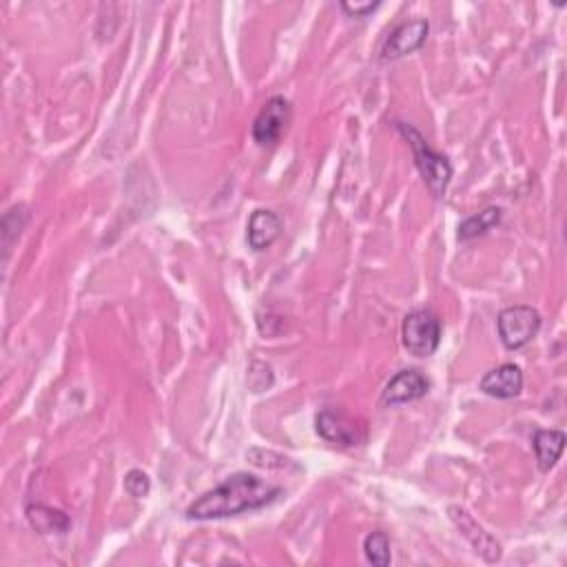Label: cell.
I'll return each instance as SVG.
<instances>
[{"instance_id": "cell-10", "label": "cell", "mask_w": 567, "mask_h": 567, "mask_svg": "<svg viewBox=\"0 0 567 567\" xmlns=\"http://www.w3.org/2000/svg\"><path fill=\"white\" fill-rule=\"evenodd\" d=\"M284 231L282 215L273 209H257L251 213L249 226H246V242L253 251H266L277 242Z\"/></svg>"}, {"instance_id": "cell-7", "label": "cell", "mask_w": 567, "mask_h": 567, "mask_svg": "<svg viewBox=\"0 0 567 567\" xmlns=\"http://www.w3.org/2000/svg\"><path fill=\"white\" fill-rule=\"evenodd\" d=\"M428 34H430V23L426 18L404 20V23H399L393 32L384 38V43H381L377 54L381 60L404 58L412 54V51L424 47Z\"/></svg>"}, {"instance_id": "cell-11", "label": "cell", "mask_w": 567, "mask_h": 567, "mask_svg": "<svg viewBox=\"0 0 567 567\" xmlns=\"http://www.w3.org/2000/svg\"><path fill=\"white\" fill-rule=\"evenodd\" d=\"M479 388L494 399L519 397L523 390V370L517 364H501L481 377Z\"/></svg>"}, {"instance_id": "cell-8", "label": "cell", "mask_w": 567, "mask_h": 567, "mask_svg": "<svg viewBox=\"0 0 567 567\" xmlns=\"http://www.w3.org/2000/svg\"><path fill=\"white\" fill-rule=\"evenodd\" d=\"M448 517L457 525V530L461 532L463 539L472 545L474 552H477L481 559H486L488 563L501 561L503 550L499 541L494 539L490 532H486V528H483V525L474 519L466 508H461V505H450Z\"/></svg>"}, {"instance_id": "cell-5", "label": "cell", "mask_w": 567, "mask_h": 567, "mask_svg": "<svg viewBox=\"0 0 567 567\" xmlns=\"http://www.w3.org/2000/svg\"><path fill=\"white\" fill-rule=\"evenodd\" d=\"M291 118H293V107L291 102H288V98L284 96L268 98L262 105L260 113L255 116L251 127V136L255 144H260V147H275V144L282 140L288 125H291Z\"/></svg>"}, {"instance_id": "cell-14", "label": "cell", "mask_w": 567, "mask_h": 567, "mask_svg": "<svg viewBox=\"0 0 567 567\" xmlns=\"http://www.w3.org/2000/svg\"><path fill=\"white\" fill-rule=\"evenodd\" d=\"M501 218H503V209H499V206H488V209H483L481 213L470 215V218L459 224V240L468 242L474 240V237L486 235L501 222Z\"/></svg>"}, {"instance_id": "cell-2", "label": "cell", "mask_w": 567, "mask_h": 567, "mask_svg": "<svg viewBox=\"0 0 567 567\" xmlns=\"http://www.w3.org/2000/svg\"><path fill=\"white\" fill-rule=\"evenodd\" d=\"M395 129L404 136V140L408 142V147L412 149V158H415V164H417V169L421 173V178H424L426 182V187L430 189L432 193V198H443L448 191V184L452 180V173H455V169H452V164L450 160L443 156V153L435 151L428 144V140L424 138V133L417 131L412 125H408V122H395Z\"/></svg>"}, {"instance_id": "cell-15", "label": "cell", "mask_w": 567, "mask_h": 567, "mask_svg": "<svg viewBox=\"0 0 567 567\" xmlns=\"http://www.w3.org/2000/svg\"><path fill=\"white\" fill-rule=\"evenodd\" d=\"M364 554L368 563H373L377 567H386L393 561L390 556V541L386 532H370L364 539Z\"/></svg>"}, {"instance_id": "cell-13", "label": "cell", "mask_w": 567, "mask_h": 567, "mask_svg": "<svg viewBox=\"0 0 567 567\" xmlns=\"http://www.w3.org/2000/svg\"><path fill=\"white\" fill-rule=\"evenodd\" d=\"M27 519L40 534H65L71 525L65 512L47 508V505H40V503L29 505Z\"/></svg>"}, {"instance_id": "cell-16", "label": "cell", "mask_w": 567, "mask_h": 567, "mask_svg": "<svg viewBox=\"0 0 567 567\" xmlns=\"http://www.w3.org/2000/svg\"><path fill=\"white\" fill-rule=\"evenodd\" d=\"M16 224H12V218L5 213V218H3V246H5V253L12 251V244L16 237H20V233H23V229L27 226L29 222V209H27V204H16Z\"/></svg>"}, {"instance_id": "cell-4", "label": "cell", "mask_w": 567, "mask_h": 567, "mask_svg": "<svg viewBox=\"0 0 567 567\" xmlns=\"http://www.w3.org/2000/svg\"><path fill=\"white\" fill-rule=\"evenodd\" d=\"M497 331L501 344L508 350H521L528 346L541 331V313L532 306H508L497 317Z\"/></svg>"}, {"instance_id": "cell-19", "label": "cell", "mask_w": 567, "mask_h": 567, "mask_svg": "<svg viewBox=\"0 0 567 567\" xmlns=\"http://www.w3.org/2000/svg\"><path fill=\"white\" fill-rule=\"evenodd\" d=\"M379 3H342V9L353 18H366L368 14H373Z\"/></svg>"}, {"instance_id": "cell-6", "label": "cell", "mask_w": 567, "mask_h": 567, "mask_svg": "<svg viewBox=\"0 0 567 567\" xmlns=\"http://www.w3.org/2000/svg\"><path fill=\"white\" fill-rule=\"evenodd\" d=\"M317 435L328 443H335V446L344 448H357L364 446L368 439L366 426L359 424L353 417H348L346 412H339L333 408H326L317 415L315 419Z\"/></svg>"}, {"instance_id": "cell-3", "label": "cell", "mask_w": 567, "mask_h": 567, "mask_svg": "<svg viewBox=\"0 0 567 567\" xmlns=\"http://www.w3.org/2000/svg\"><path fill=\"white\" fill-rule=\"evenodd\" d=\"M443 335L441 317L432 308H415L401 324V342L410 355L430 357L437 353Z\"/></svg>"}, {"instance_id": "cell-17", "label": "cell", "mask_w": 567, "mask_h": 567, "mask_svg": "<svg viewBox=\"0 0 567 567\" xmlns=\"http://www.w3.org/2000/svg\"><path fill=\"white\" fill-rule=\"evenodd\" d=\"M125 490L129 492V497H133V499L149 497V492H151L149 474L144 472V470H138V468L129 470L127 477H125Z\"/></svg>"}, {"instance_id": "cell-1", "label": "cell", "mask_w": 567, "mask_h": 567, "mask_svg": "<svg viewBox=\"0 0 567 567\" xmlns=\"http://www.w3.org/2000/svg\"><path fill=\"white\" fill-rule=\"evenodd\" d=\"M282 494L280 486H273L251 472H235L218 483L213 490L200 494L189 508V521H213L229 519L237 514L253 512L271 505Z\"/></svg>"}, {"instance_id": "cell-12", "label": "cell", "mask_w": 567, "mask_h": 567, "mask_svg": "<svg viewBox=\"0 0 567 567\" xmlns=\"http://www.w3.org/2000/svg\"><path fill=\"white\" fill-rule=\"evenodd\" d=\"M532 446L536 455V466H539L541 472H550L556 466V461L561 459V452L565 448V432L536 430Z\"/></svg>"}, {"instance_id": "cell-9", "label": "cell", "mask_w": 567, "mask_h": 567, "mask_svg": "<svg viewBox=\"0 0 567 567\" xmlns=\"http://www.w3.org/2000/svg\"><path fill=\"white\" fill-rule=\"evenodd\" d=\"M430 390V379L417 368H406L388 381L384 393H381V404L384 406H401L410 401L424 399Z\"/></svg>"}, {"instance_id": "cell-18", "label": "cell", "mask_w": 567, "mask_h": 567, "mask_svg": "<svg viewBox=\"0 0 567 567\" xmlns=\"http://www.w3.org/2000/svg\"><path fill=\"white\" fill-rule=\"evenodd\" d=\"M246 381H249V388L253 390V393H262V390L273 386V370L264 362H253Z\"/></svg>"}]
</instances>
